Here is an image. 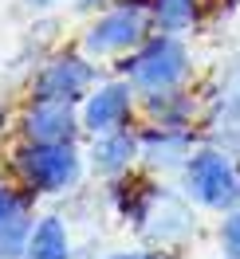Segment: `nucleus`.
<instances>
[{
	"mask_svg": "<svg viewBox=\"0 0 240 259\" xmlns=\"http://www.w3.org/2000/svg\"><path fill=\"white\" fill-rule=\"evenodd\" d=\"M12 173L32 196L67 193L83 177V161L75 142H24L12 153Z\"/></svg>",
	"mask_w": 240,
	"mask_h": 259,
	"instance_id": "nucleus-1",
	"label": "nucleus"
},
{
	"mask_svg": "<svg viewBox=\"0 0 240 259\" xmlns=\"http://www.w3.org/2000/svg\"><path fill=\"white\" fill-rule=\"evenodd\" d=\"M193 59L189 48L177 35H150L142 48L122 63V75L130 79V87H138L142 95H161V91H181V82L189 79Z\"/></svg>",
	"mask_w": 240,
	"mask_h": 259,
	"instance_id": "nucleus-2",
	"label": "nucleus"
},
{
	"mask_svg": "<svg viewBox=\"0 0 240 259\" xmlns=\"http://www.w3.org/2000/svg\"><path fill=\"white\" fill-rule=\"evenodd\" d=\"M185 173V193L201 208L213 212H232L240 208V169L224 149H193V157L181 165Z\"/></svg>",
	"mask_w": 240,
	"mask_h": 259,
	"instance_id": "nucleus-3",
	"label": "nucleus"
},
{
	"mask_svg": "<svg viewBox=\"0 0 240 259\" xmlns=\"http://www.w3.org/2000/svg\"><path fill=\"white\" fill-rule=\"evenodd\" d=\"M146 28H150V8H142V4H118V8L102 12V16L87 28L83 48L91 51V55L138 51L146 39H150V35H146Z\"/></svg>",
	"mask_w": 240,
	"mask_h": 259,
	"instance_id": "nucleus-4",
	"label": "nucleus"
},
{
	"mask_svg": "<svg viewBox=\"0 0 240 259\" xmlns=\"http://www.w3.org/2000/svg\"><path fill=\"white\" fill-rule=\"evenodd\" d=\"M95 82V67L83 55H55L32 82L36 98H55V102H79L87 87Z\"/></svg>",
	"mask_w": 240,
	"mask_h": 259,
	"instance_id": "nucleus-5",
	"label": "nucleus"
},
{
	"mask_svg": "<svg viewBox=\"0 0 240 259\" xmlns=\"http://www.w3.org/2000/svg\"><path fill=\"white\" fill-rule=\"evenodd\" d=\"M83 118L75 114V102H55V98H36L20 118L24 142H75Z\"/></svg>",
	"mask_w": 240,
	"mask_h": 259,
	"instance_id": "nucleus-6",
	"label": "nucleus"
},
{
	"mask_svg": "<svg viewBox=\"0 0 240 259\" xmlns=\"http://www.w3.org/2000/svg\"><path fill=\"white\" fill-rule=\"evenodd\" d=\"M130 114H134V95H130V82H107L87 95L83 102V126L91 134H114V130L130 126Z\"/></svg>",
	"mask_w": 240,
	"mask_h": 259,
	"instance_id": "nucleus-7",
	"label": "nucleus"
},
{
	"mask_svg": "<svg viewBox=\"0 0 240 259\" xmlns=\"http://www.w3.org/2000/svg\"><path fill=\"white\" fill-rule=\"evenodd\" d=\"M138 157H142L146 165H161V169L185 165L193 157V130L146 126L142 134H138Z\"/></svg>",
	"mask_w": 240,
	"mask_h": 259,
	"instance_id": "nucleus-8",
	"label": "nucleus"
},
{
	"mask_svg": "<svg viewBox=\"0 0 240 259\" xmlns=\"http://www.w3.org/2000/svg\"><path fill=\"white\" fill-rule=\"evenodd\" d=\"M138 157V134L134 130H114V134H98L91 146V165L102 177H122Z\"/></svg>",
	"mask_w": 240,
	"mask_h": 259,
	"instance_id": "nucleus-9",
	"label": "nucleus"
},
{
	"mask_svg": "<svg viewBox=\"0 0 240 259\" xmlns=\"http://www.w3.org/2000/svg\"><path fill=\"white\" fill-rule=\"evenodd\" d=\"M32 193L24 189L20 200L8 208V216L0 220V259H28V240H32Z\"/></svg>",
	"mask_w": 240,
	"mask_h": 259,
	"instance_id": "nucleus-10",
	"label": "nucleus"
},
{
	"mask_svg": "<svg viewBox=\"0 0 240 259\" xmlns=\"http://www.w3.org/2000/svg\"><path fill=\"white\" fill-rule=\"evenodd\" d=\"M146 110L154 126H181L193 130V114H197V98L189 91H161V95H146Z\"/></svg>",
	"mask_w": 240,
	"mask_h": 259,
	"instance_id": "nucleus-11",
	"label": "nucleus"
},
{
	"mask_svg": "<svg viewBox=\"0 0 240 259\" xmlns=\"http://www.w3.org/2000/svg\"><path fill=\"white\" fill-rule=\"evenodd\" d=\"M150 24L165 35H181L201 24V0H146Z\"/></svg>",
	"mask_w": 240,
	"mask_h": 259,
	"instance_id": "nucleus-12",
	"label": "nucleus"
},
{
	"mask_svg": "<svg viewBox=\"0 0 240 259\" xmlns=\"http://www.w3.org/2000/svg\"><path fill=\"white\" fill-rule=\"evenodd\" d=\"M28 259H71V236L59 216H40L32 224Z\"/></svg>",
	"mask_w": 240,
	"mask_h": 259,
	"instance_id": "nucleus-13",
	"label": "nucleus"
},
{
	"mask_svg": "<svg viewBox=\"0 0 240 259\" xmlns=\"http://www.w3.org/2000/svg\"><path fill=\"white\" fill-rule=\"evenodd\" d=\"M221 247L228 259H240V208H232L221 224Z\"/></svg>",
	"mask_w": 240,
	"mask_h": 259,
	"instance_id": "nucleus-14",
	"label": "nucleus"
},
{
	"mask_svg": "<svg viewBox=\"0 0 240 259\" xmlns=\"http://www.w3.org/2000/svg\"><path fill=\"white\" fill-rule=\"evenodd\" d=\"M16 200H20V189H16V185H8V181L0 177V220L8 216V208H12Z\"/></svg>",
	"mask_w": 240,
	"mask_h": 259,
	"instance_id": "nucleus-15",
	"label": "nucleus"
},
{
	"mask_svg": "<svg viewBox=\"0 0 240 259\" xmlns=\"http://www.w3.org/2000/svg\"><path fill=\"white\" fill-rule=\"evenodd\" d=\"M107 0H75V8H83V12H91V8H102Z\"/></svg>",
	"mask_w": 240,
	"mask_h": 259,
	"instance_id": "nucleus-16",
	"label": "nucleus"
},
{
	"mask_svg": "<svg viewBox=\"0 0 240 259\" xmlns=\"http://www.w3.org/2000/svg\"><path fill=\"white\" fill-rule=\"evenodd\" d=\"M111 259H154V255H146V251H118V255H111Z\"/></svg>",
	"mask_w": 240,
	"mask_h": 259,
	"instance_id": "nucleus-17",
	"label": "nucleus"
},
{
	"mask_svg": "<svg viewBox=\"0 0 240 259\" xmlns=\"http://www.w3.org/2000/svg\"><path fill=\"white\" fill-rule=\"evenodd\" d=\"M32 4H36V8H48V4H51V0H32Z\"/></svg>",
	"mask_w": 240,
	"mask_h": 259,
	"instance_id": "nucleus-18",
	"label": "nucleus"
},
{
	"mask_svg": "<svg viewBox=\"0 0 240 259\" xmlns=\"http://www.w3.org/2000/svg\"><path fill=\"white\" fill-rule=\"evenodd\" d=\"M0 138H4V110H0Z\"/></svg>",
	"mask_w": 240,
	"mask_h": 259,
	"instance_id": "nucleus-19",
	"label": "nucleus"
},
{
	"mask_svg": "<svg viewBox=\"0 0 240 259\" xmlns=\"http://www.w3.org/2000/svg\"><path fill=\"white\" fill-rule=\"evenodd\" d=\"M232 4H240V0H232Z\"/></svg>",
	"mask_w": 240,
	"mask_h": 259,
	"instance_id": "nucleus-20",
	"label": "nucleus"
},
{
	"mask_svg": "<svg viewBox=\"0 0 240 259\" xmlns=\"http://www.w3.org/2000/svg\"><path fill=\"white\" fill-rule=\"evenodd\" d=\"M224 259H228V255H224Z\"/></svg>",
	"mask_w": 240,
	"mask_h": 259,
	"instance_id": "nucleus-21",
	"label": "nucleus"
}]
</instances>
